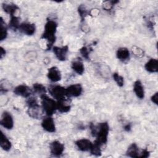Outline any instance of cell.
<instances>
[{
  "instance_id": "cell-1",
  "label": "cell",
  "mask_w": 158,
  "mask_h": 158,
  "mask_svg": "<svg viewBox=\"0 0 158 158\" xmlns=\"http://www.w3.org/2000/svg\"><path fill=\"white\" fill-rule=\"evenodd\" d=\"M57 23L51 19H48L45 25L44 31L41 36V39L47 41L46 50H50L53 48V44L56 40V31Z\"/></svg>"
},
{
  "instance_id": "cell-2",
  "label": "cell",
  "mask_w": 158,
  "mask_h": 158,
  "mask_svg": "<svg viewBox=\"0 0 158 158\" xmlns=\"http://www.w3.org/2000/svg\"><path fill=\"white\" fill-rule=\"evenodd\" d=\"M41 107L48 116H52L57 110V102L46 94L40 96Z\"/></svg>"
},
{
  "instance_id": "cell-3",
  "label": "cell",
  "mask_w": 158,
  "mask_h": 158,
  "mask_svg": "<svg viewBox=\"0 0 158 158\" xmlns=\"http://www.w3.org/2000/svg\"><path fill=\"white\" fill-rule=\"evenodd\" d=\"M109 132V126L107 122L100 123L97 128V132L95 136L96 139H95V141L100 144L101 146L106 144L107 142Z\"/></svg>"
},
{
  "instance_id": "cell-4",
  "label": "cell",
  "mask_w": 158,
  "mask_h": 158,
  "mask_svg": "<svg viewBox=\"0 0 158 158\" xmlns=\"http://www.w3.org/2000/svg\"><path fill=\"white\" fill-rule=\"evenodd\" d=\"M49 94L57 101L63 99L67 97L65 88L60 85H52L49 87Z\"/></svg>"
},
{
  "instance_id": "cell-5",
  "label": "cell",
  "mask_w": 158,
  "mask_h": 158,
  "mask_svg": "<svg viewBox=\"0 0 158 158\" xmlns=\"http://www.w3.org/2000/svg\"><path fill=\"white\" fill-rule=\"evenodd\" d=\"M67 97H78L83 92V88L80 83L73 84L65 88Z\"/></svg>"
},
{
  "instance_id": "cell-6",
  "label": "cell",
  "mask_w": 158,
  "mask_h": 158,
  "mask_svg": "<svg viewBox=\"0 0 158 158\" xmlns=\"http://www.w3.org/2000/svg\"><path fill=\"white\" fill-rule=\"evenodd\" d=\"M64 151V145L58 140L53 141L50 144L51 154L55 157L60 156Z\"/></svg>"
},
{
  "instance_id": "cell-7",
  "label": "cell",
  "mask_w": 158,
  "mask_h": 158,
  "mask_svg": "<svg viewBox=\"0 0 158 158\" xmlns=\"http://www.w3.org/2000/svg\"><path fill=\"white\" fill-rule=\"evenodd\" d=\"M52 51L56 58L59 60L64 61L67 59V53L69 51V47L67 45L62 47L54 46L52 48Z\"/></svg>"
},
{
  "instance_id": "cell-8",
  "label": "cell",
  "mask_w": 158,
  "mask_h": 158,
  "mask_svg": "<svg viewBox=\"0 0 158 158\" xmlns=\"http://www.w3.org/2000/svg\"><path fill=\"white\" fill-rule=\"evenodd\" d=\"M1 125L7 130H11L14 127V120L10 113L5 111L1 115Z\"/></svg>"
},
{
  "instance_id": "cell-9",
  "label": "cell",
  "mask_w": 158,
  "mask_h": 158,
  "mask_svg": "<svg viewBox=\"0 0 158 158\" xmlns=\"http://www.w3.org/2000/svg\"><path fill=\"white\" fill-rule=\"evenodd\" d=\"M19 30L24 35L31 36L35 33L36 26L33 23L24 22L20 23Z\"/></svg>"
},
{
  "instance_id": "cell-10",
  "label": "cell",
  "mask_w": 158,
  "mask_h": 158,
  "mask_svg": "<svg viewBox=\"0 0 158 158\" xmlns=\"http://www.w3.org/2000/svg\"><path fill=\"white\" fill-rule=\"evenodd\" d=\"M14 93L17 96L28 98L31 96L32 91L26 85H19L14 89Z\"/></svg>"
},
{
  "instance_id": "cell-11",
  "label": "cell",
  "mask_w": 158,
  "mask_h": 158,
  "mask_svg": "<svg viewBox=\"0 0 158 158\" xmlns=\"http://www.w3.org/2000/svg\"><path fill=\"white\" fill-rule=\"evenodd\" d=\"M47 77L48 79L52 82H57L61 80V73L59 69L55 66L51 67L48 69L47 73Z\"/></svg>"
},
{
  "instance_id": "cell-12",
  "label": "cell",
  "mask_w": 158,
  "mask_h": 158,
  "mask_svg": "<svg viewBox=\"0 0 158 158\" xmlns=\"http://www.w3.org/2000/svg\"><path fill=\"white\" fill-rule=\"evenodd\" d=\"M41 127L48 132L54 133L56 131L55 123L51 116H48L43 120L41 122Z\"/></svg>"
},
{
  "instance_id": "cell-13",
  "label": "cell",
  "mask_w": 158,
  "mask_h": 158,
  "mask_svg": "<svg viewBox=\"0 0 158 158\" xmlns=\"http://www.w3.org/2000/svg\"><path fill=\"white\" fill-rule=\"evenodd\" d=\"M117 58L122 62H126L130 59V51L127 48H119L116 52Z\"/></svg>"
},
{
  "instance_id": "cell-14",
  "label": "cell",
  "mask_w": 158,
  "mask_h": 158,
  "mask_svg": "<svg viewBox=\"0 0 158 158\" xmlns=\"http://www.w3.org/2000/svg\"><path fill=\"white\" fill-rule=\"evenodd\" d=\"M75 144L80 151L85 152L90 150L93 143L88 139L82 138L77 140L75 142Z\"/></svg>"
},
{
  "instance_id": "cell-15",
  "label": "cell",
  "mask_w": 158,
  "mask_h": 158,
  "mask_svg": "<svg viewBox=\"0 0 158 158\" xmlns=\"http://www.w3.org/2000/svg\"><path fill=\"white\" fill-rule=\"evenodd\" d=\"M43 112L44 110H41V108L40 105L31 107H28V110H27V113L28 115L36 119L41 118L43 116Z\"/></svg>"
},
{
  "instance_id": "cell-16",
  "label": "cell",
  "mask_w": 158,
  "mask_h": 158,
  "mask_svg": "<svg viewBox=\"0 0 158 158\" xmlns=\"http://www.w3.org/2000/svg\"><path fill=\"white\" fill-rule=\"evenodd\" d=\"M57 110L60 113H67L70 111L71 106L69 101L64 98L61 100L57 101Z\"/></svg>"
},
{
  "instance_id": "cell-17",
  "label": "cell",
  "mask_w": 158,
  "mask_h": 158,
  "mask_svg": "<svg viewBox=\"0 0 158 158\" xmlns=\"http://www.w3.org/2000/svg\"><path fill=\"white\" fill-rule=\"evenodd\" d=\"M145 70L149 73L158 72V60L156 59H150L144 65Z\"/></svg>"
},
{
  "instance_id": "cell-18",
  "label": "cell",
  "mask_w": 158,
  "mask_h": 158,
  "mask_svg": "<svg viewBox=\"0 0 158 158\" xmlns=\"http://www.w3.org/2000/svg\"><path fill=\"white\" fill-rule=\"evenodd\" d=\"M133 91L139 99H143L144 98V89L140 80H138L135 81L133 84Z\"/></svg>"
},
{
  "instance_id": "cell-19",
  "label": "cell",
  "mask_w": 158,
  "mask_h": 158,
  "mask_svg": "<svg viewBox=\"0 0 158 158\" xmlns=\"http://www.w3.org/2000/svg\"><path fill=\"white\" fill-rule=\"evenodd\" d=\"M140 151L139 148L136 143L131 144L127 148L126 154L127 156L132 158H138L139 157Z\"/></svg>"
},
{
  "instance_id": "cell-20",
  "label": "cell",
  "mask_w": 158,
  "mask_h": 158,
  "mask_svg": "<svg viewBox=\"0 0 158 158\" xmlns=\"http://www.w3.org/2000/svg\"><path fill=\"white\" fill-rule=\"evenodd\" d=\"M2 8L5 12L9 14L10 16L15 15L17 10L19 9V7L14 3H3L2 4Z\"/></svg>"
},
{
  "instance_id": "cell-21",
  "label": "cell",
  "mask_w": 158,
  "mask_h": 158,
  "mask_svg": "<svg viewBox=\"0 0 158 158\" xmlns=\"http://www.w3.org/2000/svg\"><path fill=\"white\" fill-rule=\"evenodd\" d=\"M71 67L78 75H82L85 72V67L81 60L76 59L72 62Z\"/></svg>"
},
{
  "instance_id": "cell-22",
  "label": "cell",
  "mask_w": 158,
  "mask_h": 158,
  "mask_svg": "<svg viewBox=\"0 0 158 158\" xmlns=\"http://www.w3.org/2000/svg\"><path fill=\"white\" fill-rule=\"evenodd\" d=\"M0 146L5 151H9L11 149V147H12L10 141L2 131L1 132Z\"/></svg>"
},
{
  "instance_id": "cell-23",
  "label": "cell",
  "mask_w": 158,
  "mask_h": 158,
  "mask_svg": "<svg viewBox=\"0 0 158 158\" xmlns=\"http://www.w3.org/2000/svg\"><path fill=\"white\" fill-rule=\"evenodd\" d=\"M20 23H19V19L15 15L10 16V19L9 23V28L12 30L13 31H16L17 30H19Z\"/></svg>"
},
{
  "instance_id": "cell-24",
  "label": "cell",
  "mask_w": 158,
  "mask_h": 158,
  "mask_svg": "<svg viewBox=\"0 0 158 158\" xmlns=\"http://www.w3.org/2000/svg\"><path fill=\"white\" fill-rule=\"evenodd\" d=\"M0 25H1L0 40L2 41L4 40L7 36V27L2 17L0 18Z\"/></svg>"
},
{
  "instance_id": "cell-25",
  "label": "cell",
  "mask_w": 158,
  "mask_h": 158,
  "mask_svg": "<svg viewBox=\"0 0 158 158\" xmlns=\"http://www.w3.org/2000/svg\"><path fill=\"white\" fill-rule=\"evenodd\" d=\"M101 145L100 144H99L98 143H97L96 141H94V143L92 144V146L89 150L91 154H93V156H100L101 155Z\"/></svg>"
},
{
  "instance_id": "cell-26",
  "label": "cell",
  "mask_w": 158,
  "mask_h": 158,
  "mask_svg": "<svg viewBox=\"0 0 158 158\" xmlns=\"http://www.w3.org/2000/svg\"><path fill=\"white\" fill-rule=\"evenodd\" d=\"M33 89L35 93L40 94V96L43 94H45L46 93V87L41 83H34L33 85Z\"/></svg>"
},
{
  "instance_id": "cell-27",
  "label": "cell",
  "mask_w": 158,
  "mask_h": 158,
  "mask_svg": "<svg viewBox=\"0 0 158 158\" xmlns=\"http://www.w3.org/2000/svg\"><path fill=\"white\" fill-rule=\"evenodd\" d=\"M92 49H93L91 47L88 48L87 46H84L80 49V52L83 58L88 60V59H89V56L90 52L92 51Z\"/></svg>"
},
{
  "instance_id": "cell-28",
  "label": "cell",
  "mask_w": 158,
  "mask_h": 158,
  "mask_svg": "<svg viewBox=\"0 0 158 158\" xmlns=\"http://www.w3.org/2000/svg\"><path fill=\"white\" fill-rule=\"evenodd\" d=\"M112 77L114 80L115 81V83H117V85L120 86V87H122L124 85V78L123 77L120 75L119 73L115 72L112 74Z\"/></svg>"
},
{
  "instance_id": "cell-29",
  "label": "cell",
  "mask_w": 158,
  "mask_h": 158,
  "mask_svg": "<svg viewBox=\"0 0 158 158\" xmlns=\"http://www.w3.org/2000/svg\"><path fill=\"white\" fill-rule=\"evenodd\" d=\"M78 12L79 14V15L81 18V21L85 20V17L88 15V14H89V12L87 10V9H86V7H85L84 5L81 4L80 5L78 8Z\"/></svg>"
},
{
  "instance_id": "cell-30",
  "label": "cell",
  "mask_w": 158,
  "mask_h": 158,
  "mask_svg": "<svg viewBox=\"0 0 158 158\" xmlns=\"http://www.w3.org/2000/svg\"><path fill=\"white\" fill-rule=\"evenodd\" d=\"M119 2L118 1H104L102 4V8L106 10H111L114 5Z\"/></svg>"
},
{
  "instance_id": "cell-31",
  "label": "cell",
  "mask_w": 158,
  "mask_h": 158,
  "mask_svg": "<svg viewBox=\"0 0 158 158\" xmlns=\"http://www.w3.org/2000/svg\"><path fill=\"white\" fill-rule=\"evenodd\" d=\"M150 155V152L147 149H143L142 151H140V154H139V157L141 158H147Z\"/></svg>"
},
{
  "instance_id": "cell-32",
  "label": "cell",
  "mask_w": 158,
  "mask_h": 158,
  "mask_svg": "<svg viewBox=\"0 0 158 158\" xmlns=\"http://www.w3.org/2000/svg\"><path fill=\"white\" fill-rule=\"evenodd\" d=\"M151 100L152 102H154L155 104H158V93H155L151 98Z\"/></svg>"
},
{
  "instance_id": "cell-33",
  "label": "cell",
  "mask_w": 158,
  "mask_h": 158,
  "mask_svg": "<svg viewBox=\"0 0 158 158\" xmlns=\"http://www.w3.org/2000/svg\"><path fill=\"white\" fill-rule=\"evenodd\" d=\"M6 53V50L2 47H1L0 48V58H1V59H2L4 56H5Z\"/></svg>"
},
{
  "instance_id": "cell-34",
  "label": "cell",
  "mask_w": 158,
  "mask_h": 158,
  "mask_svg": "<svg viewBox=\"0 0 158 158\" xmlns=\"http://www.w3.org/2000/svg\"><path fill=\"white\" fill-rule=\"evenodd\" d=\"M123 129H124L125 131H127V132L130 131L131 130V125L130 123H127V124H126V125L124 126Z\"/></svg>"
}]
</instances>
